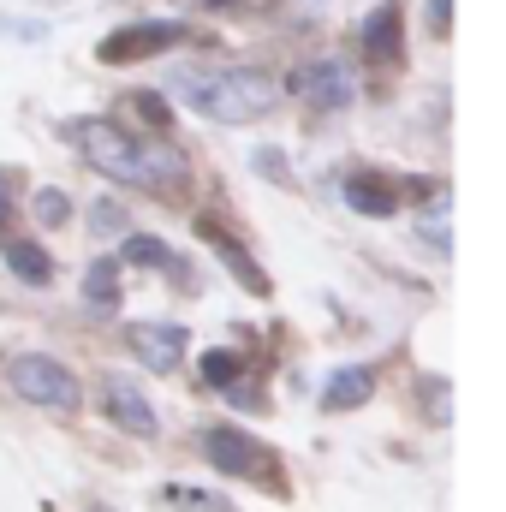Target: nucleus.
I'll use <instances>...</instances> for the list:
<instances>
[{
  "label": "nucleus",
  "instance_id": "obj_1",
  "mask_svg": "<svg viewBox=\"0 0 506 512\" xmlns=\"http://www.w3.org/2000/svg\"><path fill=\"white\" fill-rule=\"evenodd\" d=\"M66 137L84 149V161H90L102 179H114V185H126V191H149V197H161V203H179V197L191 191L185 155H179L173 143H161V137L131 131L126 120L84 114V120L66 126Z\"/></svg>",
  "mask_w": 506,
  "mask_h": 512
},
{
  "label": "nucleus",
  "instance_id": "obj_2",
  "mask_svg": "<svg viewBox=\"0 0 506 512\" xmlns=\"http://www.w3.org/2000/svg\"><path fill=\"white\" fill-rule=\"evenodd\" d=\"M173 90L191 114H203L215 126H251L274 108L280 78L262 72V66H221V72H179Z\"/></svg>",
  "mask_w": 506,
  "mask_h": 512
},
{
  "label": "nucleus",
  "instance_id": "obj_3",
  "mask_svg": "<svg viewBox=\"0 0 506 512\" xmlns=\"http://www.w3.org/2000/svg\"><path fill=\"white\" fill-rule=\"evenodd\" d=\"M203 459L221 471V477H233V483H256V489H274V495H286V471H280V459L245 435L239 423H215V429H203Z\"/></svg>",
  "mask_w": 506,
  "mask_h": 512
},
{
  "label": "nucleus",
  "instance_id": "obj_4",
  "mask_svg": "<svg viewBox=\"0 0 506 512\" xmlns=\"http://www.w3.org/2000/svg\"><path fill=\"white\" fill-rule=\"evenodd\" d=\"M6 387H12L18 399L42 405V411H78V399H84L78 376H72L60 358H48V352H18V358H6Z\"/></svg>",
  "mask_w": 506,
  "mask_h": 512
},
{
  "label": "nucleus",
  "instance_id": "obj_5",
  "mask_svg": "<svg viewBox=\"0 0 506 512\" xmlns=\"http://www.w3.org/2000/svg\"><path fill=\"white\" fill-rule=\"evenodd\" d=\"M179 36H185V24H179V18H131V24L108 30V36L96 42V60H102V66L155 60V54H173V48H179Z\"/></svg>",
  "mask_w": 506,
  "mask_h": 512
},
{
  "label": "nucleus",
  "instance_id": "obj_6",
  "mask_svg": "<svg viewBox=\"0 0 506 512\" xmlns=\"http://www.w3.org/2000/svg\"><path fill=\"white\" fill-rule=\"evenodd\" d=\"M126 346L143 370L173 376L185 364V352H191V328H179V322H126Z\"/></svg>",
  "mask_w": 506,
  "mask_h": 512
},
{
  "label": "nucleus",
  "instance_id": "obj_7",
  "mask_svg": "<svg viewBox=\"0 0 506 512\" xmlns=\"http://www.w3.org/2000/svg\"><path fill=\"white\" fill-rule=\"evenodd\" d=\"M102 411H108L114 429H126V435H137V441H155V435H161L155 405H149L143 387L126 382V376H108V382H102Z\"/></svg>",
  "mask_w": 506,
  "mask_h": 512
},
{
  "label": "nucleus",
  "instance_id": "obj_8",
  "mask_svg": "<svg viewBox=\"0 0 506 512\" xmlns=\"http://www.w3.org/2000/svg\"><path fill=\"white\" fill-rule=\"evenodd\" d=\"M298 90L310 96V108H352V96H358V84H352V66L346 60H310L304 72H298Z\"/></svg>",
  "mask_w": 506,
  "mask_h": 512
},
{
  "label": "nucleus",
  "instance_id": "obj_9",
  "mask_svg": "<svg viewBox=\"0 0 506 512\" xmlns=\"http://www.w3.org/2000/svg\"><path fill=\"white\" fill-rule=\"evenodd\" d=\"M346 209L352 215H370V221H393L399 215V197L381 173H352L346 179Z\"/></svg>",
  "mask_w": 506,
  "mask_h": 512
},
{
  "label": "nucleus",
  "instance_id": "obj_10",
  "mask_svg": "<svg viewBox=\"0 0 506 512\" xmlns=\"http://www.w3.org/2000/svg\"><path fill=\"white\" fill-rule=\"evenodd\" d=\"M120 262L126 268H155V274H179L185 280V262L173 256V245L167 239H155V233H120Z\"/></svg>",
  "mask_w": 506,
  "mask_h": 512
},
{
  "label": "nucleus",
  "instance_id": "obj_11",
  "mask_svg": "<svg viewBox=\"0 0 506 512\" xmlns=\"http://www.w3.org/2000/svg\"><path fill=\"white\" fill-rule=\"evenodd\" d=\"M370 393H376V376L364 364H340L328 376V387H322V411H358Z\"/></svg>",
  "mask_w": 506,
  "mask_h": 512
},
{
  "label": "nucleus",
  "instance_id": "obj_12",
  "mask_svg": "<svg viewBox=\"0 0 506 512\" xmlns=\"http://www.w3.org/2000/svg\"><path fill=\"white\" fill-rule=\"evenodd\" d=\"M203 239H209V251H215L227 268H233V274H239V280H245V292H251V298H268V292H274V286H268V274H262L251 256H245V245H239L233 233H215V227H203Z\"/></svg>",
  "mask_w": 506,
  "mask_h": 512
},
{
  "label": "nucleus",
  "instance_id": "obj_13",
  "mask_svg": "<svg viewBox=\"0 0 506 512\" xmlns=\"http://www.w3.org/2000/svg\"><path fill=\"white\" fill-rule=\"evenodd\" d=\"M0 251H6V268H12L24 286H48V280H54V262H48L42 245H30V239H6Z\"/></svg>",
  "mask_w": 506,
  "mask_h": 512
},
{
  "label": "nucleus",
  "instance_id": "obj_14",
  "mask_svg": "<svg viewBox=\"0 0 506 512\" xmlns=\"http://www.w3.org/2000/svg\"><path fill=\"white\" fill-rule=\"evenodd\" d=\"M84 298H90L96 310H114V304H120V256H96V262L84 268Z\"/></svg>",
  "mask_w": 506,
  "mask_h": 512
},
{
  "label": "nucleus",
  "instance_id": "obj_15",
  "mask_svg": "<svg viewBox=\"0 0 506 512\" xmlns=\"http://www.w3.org/2000/svg\"><path fill=\"white\" fill-rule=\"evenodd\" d=\"M364 54H376V60L399 54V6H381L376 18L364 24Z\"/></svg>",
  "mask_w": 506,
  "mask_h": 512
},
{
  "label": "nucleus",
  "instance_id": "obj_16",
  "mask_svg": "<svg viewBox=\"0 0 506 512\" xmlns=\"http://www.w3.org/2000/svg\"><path fill=\"white\" fill-rule=\"evenodd\" d=\"M239 370H245V358H239V352H227V346L203 352V382L215 387V393H227V387L239 382Z\"/></svg>",
  "mask_w": 506,
  "mask_h": 512
},
{
  "label": "nucleus",
  "instance_id": "obj_17",
  "mask_svg": "<svg viewBox=\"0 0 506 512\" xmlns=\"http://www.w3.org/2000/svg\"><path fill=\"white\" fill-rule=\"evenodd\" d=\"M30 215H36L42 227H66V221H72V197H66L60 185H42V191L30 197Z\"/></svg>",
  "mask_w": 506,
  "mask_h": 512
},
{
  "label": "nucleus",
  "instance_id": "obj_18",
  "mask_svg": "<svg viewBox=\"0 0 506 512\" xmlns=\"http://www.w3.org/2000/svg\"><path fill=\"white\" fill-rule=\"evenodd\" d=\"M90 233H102V239H120V233H126V203H120V197H102V203H90Z\"/></svg>",
  "mask_w": 506,
  "mask_h": 512
},
{
  "label": "nucleus",
  "instance_id": "obj_19",
  "mask_svg": "<svg viewBox=\"0 0 506 512\" xmlns=\"http://www.w3.org/2000/svg\"><path fill=\"white\" fill-rule=\"evenodd\" d=\"M251 167L262 173V179H280V185L292 179V167H286V155H280L274 143H262V149H251Z\"/></svg>",
  "mask_w": 506,
  "mask_h": 512
},
{
  "label": "nucleus",
  "instance_id": "obj_20",
  "mask_svg": "<svg viewBox=\"0 0 506 512\" xmlns=\"http://www.w3.org/2000/svg\"><path fill=\"white\" fill-rule=\"evenodd\" d=\"M126 102L137 108V114H143V120H149V126H173V114L161 108V96H149V90H137V96H126Z\"/></svg>",
  "mask_w": 506,
  "mask_h": 512
},
{
  "label": "nucleus",
  "instance_id": "obj_21",
  "mask_svg": "<svg viewBox=\"0 0 506 512\" xmlns=\"http://www.w3.org/2000/svg\"><path fill=\"white\" fill-rule=\"evenodd\" d=\"M429 30L435 36H453V0H429Z\"/></svg>",
  "mask_w": 506,
  "mask_h": 512
},
{
  "label": "nucleus",
  "instance_id": "obj_22",
  "mask_svg": "<svg viewBox=\"0 0 506 512\" xmlns=\"http://www.w3.org/2000/svg\"><path fill=\"white\" fill-rule=\"evenodd\" d=\"M6 191H12V173L0 167V221H6V209H12V197H6Z\"/></svg>",
  "mask_w": 506,
  "mask_h": 512
},
{
  "label": "nucleus",
  "instance_id": "obj_23",
  "mask_svg": "<svg viewBox=\"0 0 506 512\" xmlns=\"http://www.w3.org/2000/svg\"><path fill=\"white\" fill-rule=\"evenodd\" d=\"M209 6H233V0H209Z\"/></svg>",
  "mask_w": 506,
  "mask_h": 512
}]
</instances>
